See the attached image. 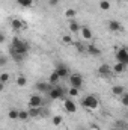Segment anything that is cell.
<instances>
[{
  "mask_svg": "<svg viewBox=\"0 0 128 130\" xmlns=\"http://www.w3.org/2000/svg\"><path fill=\"white\" fill-rule=\"evenodd\" d=\"M9 50H14V52H17V53H21V55L27 56V53H29V50H30V45H29L27 41H23V39H20L18 36H14Z\"/></svg>",
  "mask_w": 128,
  "mask_h": 130,
  "instance_id": "6da1fadb",
  "label": "cell"
},
{
  "mask_svg": "<svg viewBox=\"0 0 128 130\" xmlns=\"http://www.w3.org/2000/svg\"><path fill=\"white\" fill-rule=\"evenodd\" d=\"M81 106L86 107V109L94 110V109H96V107L99 106V101H98V98L94 97V95H86V97L81 100Z\"/></svg>",
  "mask_w": 128,
  "mask_h": 130,
  "instance_id": "7a4b0ae2",
  "label": "cell"
},
{
  "mask_svg": "<svg viewBox=\"0 0 128 130\" xmlns=\"http://www.w3.org/2000/svg\"><path fill=\"white\" fill-rule=\"evenodd\" d=\"M101 77H104V79H110V77H113V68H110V65L107 64H101L99 65V68H98V71H96Z\"/></svg>",
  "mask_w": 128,
  "mask_h": 130,
  "instance_id": "3957f363",
  "label": "cell"
},
{
  "mask_svg": "<svg viewBox=\"0 0 128 130\" xmlns=\"http://www.w3.org/2000/svg\"><path fill=\"white\" fill-rule=\"evenodd\" d=\"M69 83H71L72 88L80 89V88L83 86V76L78 74V73H72V74L69 76Z\"/></svg>",
  "mask_w": 128,
  "mask_h": 130,
  "instance_id": "277c9868",
  "label": "cell"
},
{
  "mask_svg": "<svg viewBox=\"0 0 128 130\" xmlns=\"http://www.w3.org/2000/svg\"><path fill=\"white\" fill-rule=\"evenodd\" d=\"M63 95H65V89L62 86H54L50 92H48V97L51 100H63Z\"/></svg>",
  "mask_w": 128,
  "mask_h": 130,
  "instance_id": "5b68a950",
  "label": "cell"
},
{
  "mask_svg": "<svg viewBox=\"0 0 128 130\" xmlns=\"http://www.w3.org/2000/svg\"><path fill=\"white\" fill-rule=\"evenodd\" d=\"M116 62H121V64H124L128 67V52H127L125 47L124 48H119L116 52Z\"/></svg>",
  "mask_w": 128,
  "mask_h": 130,
  "instance_id": "8992f818",
  "label": "cell"
},
{
  "mask_svg": "<svg viewBox=\"0 0 128 130\" xmlns=\"http://www.w3.org/2000/svg\"><path fill=\"white\" fill-rule=\"evenodd\" d=\"M35 88H36L39 92H45V94H48V92L54 88V85H51L50 82H36Z\"/></svg>",
  "mask_w": 128,
  "mask_h": 130,
  "instance_id": "52a82bcc",
  "label": "cell"
},
{
  "mask_svg": "<svg viewBox=\"0 0 128 130\" xmlns=\"http://www.w3.org/2000/svg\"><path fill=\"white\" fill-rule=\"evenodd\" d=\"M63 109L68 113H75L77 112V106H75V101H72V98H63Z\"/></svg>",
  "mask_w": 128,
  "mask_h": 130,
  "instance_id": "ba28073f",
  "label": "cell"
},
{
  "mask_svg": "<svg viewBox=\"0 0 128 130\" xmlns=\"http://www.w3.org/2000/svg\"><path fill=\"white\" fill-rule=\"evenodd\" d=\"M11 27L14 30H24L27 27V23L23 21V20H20V18H12L11 20Z\"/></svg>",
  "mask_w": 128,
  "mask_h": 130,
  "instance_id": "9c48e42d",
  "label": "cell"
},
{
  "mask_svg": "<svg viewBox=\"0 0 128 130\" xmlns=\"http://www.w3.org/2000/svg\"><path fill=\"white\" fill-rule=\"evenodd\" d=\"M27 104H29V107H42L44 100H42L41 95H32V97L29 98Z\"/></svg>",
  "mask_w": 128,
  "mask_h": 130,
  "instance_id": "30bf717a",
  "label": "cell"
},
{
  "mask_svg": "<svg viewBox=\"0 0 128 130\" xmlns=\"http://www.w3.org/2000/svg\"><path fill=\"white\" fill-rule=\"evenodd\" d=\"M59 76H60V79H65V77H69L71 74H69V70H68V67L65 64H59L56 67V70H54Z\"/></svg>",
  "mask_w": 128,
  "mask_h": 130,
  "instance_id": "8fae6325",
  "label": "cell"
},
{
  "mask_svg": "<svg viewBox=\"0 0 128 130\" xmlns=\"http://www.w3.org/2000/svg\"><path fill=\"white\" fill-rule=\"evenodd\" d=\"M109 30L110 32H122L124 30V26L119 21H116V20H110L109 21Z\"/></svg>",
  "mask_w": 128,
  "mask_h": 130,
  "instance_id": "7c38bea8",
  "label": "cell"
},
{
  "mask_svg": "<svg viewBox=\"0 0 128 130\" xmlns=\"http://www.w3.org/2000/svg\"><path fill=\"white\" fill-rule=\"evenodd\" d=\"M86 53H89L91 56H99L101 55V48L96 47L95 44H91V45L86 47Z\"/></svg>",
  "mask_w": 128,
  "mask_h": 130,
  "instance_id": "4fadbf2b",
  "label": "cell"
},
{
  "mask_svg": "<svg viewBox=\"0 0 128 130\" xmlns=\"http://www.w3.org/2000/svg\"><path fill=\"white\" fill-rule=\"evenodd\" d=\"M112 94L118 95V97H122L125 94V88L122 85H115V86H112Z\"/></svg>",
  "mask_w": 128,
  "mask_h": 130,
  "instance_id": "5bb4252c",
  "label": "cell"
},
{
  "mask_svg": "<svg viewBox=\"0 0 128 130\" xmlns=\"http://www.w3.org/2000/svg\"><path fill=\"white\" fill-rule=\"evenodd\" d=\"M9 55H11L12 61H15V62H23V61L26 59V56H24V55L17 53V52H14V50H9Z\"/></svg>",
  "mask_w": 128,
  "mask_h": 130,
  "instance_id": "9a60e30c",
  "label": "cell"
},
{
  "mask_svg": "<svg viewBox=\"0 0 128 130\" xmlns=\"http://www.w3.org/2000/svg\"><path fill=\"white\" fill-rule=\"evenodd\" d=\"M29 115L30 118H38L42 115V107H29Z\"/></svg>",
  "mask_w": 128,
  "mask_h": 130,
  "instance_id": "2e32d148",
  "label": "cell"
},
{
  "mask_svg": "<svg viewBox=\"0 0 128 130\" xmlns=\"http://www.w3.org/2000/svg\"><path fill=\"white\" fill-rule=\"evenodd\" d=\"M113 126L118 127V129H121V130H128V121L127 120H116L113 123Z\"/></svg>",
  "mask_w": 128,
  "mask_h": 130,
  "instance_id": "e0dca14e",
  "label": "cell"
},
{
  "mask_svg": "<svg viewBox=\"0 0 128 130\" xmlns=\"http://www.w3.org/2000/svg\"><path fill=\"white\" fill-rule=\"evenodd\" d=\"M125 70H127V65L121 64V62H116V65H113V73L115 74H122Z\"/></svg>",
  "mask_w": 128,
  "mask_h": 130,
  "instance_id": "ac0fdd59",
  "label": "cell"
},
{
  "mask_svg": "<svg viewBox=\"0 0 128 130\" xmlns=\"http://www.w3.org/2000/svg\"><path fill=\"white\" fill-rule=\"evenodd\" d=\"M59 80H60V76H59L56 71H53V73L50 74V77H48V82H50L51 85H54V86L57 85V82H59Z\"/></svg>",
  "mask_w": 128,
  "mask_h": 130,
  "instance_id": "d6986e66",
  "label": "cell"
},
{
  "mask_svg": "<svg viewBox=\"0 0 128 130\" xmlns=\"http://www.w3.org/2000/svg\"><path fill=\"white\" fill-rule=\"evenodd\" d=\"M81 36H83V39H92V30L89 29V27H81Z\"/></svg>",
  "mask_w": 128,
  "mask_h": 130,
  "instance_id": "ffe728a7",
  "label": "cell"
},
{
  "mask_svg": "<svg viewBox=\"0 0 128 130\" xmlns=\"http://www.w3.org/2000/svg\"><path fill=\"white\" fill-rule=\"evenodd\" d=\"M69 30L72 33H77V32H81V27L78 26L77 21H71V23H69Z\"/></svg>",
  "mask_w": 128,
  "mask_h": 130,
  "instance_id": "44dd1931",
  "label": "cell"
},
{
  "mask_svg": "<svg viewBox=\"0 0 128 130\" xmlns=\"http://www.w3.org/2000/svg\"><path fill=\"white\" fill-rule=\"evenodd\" d=\"M8 117H9L11 120H17V118H20V110H17V109H11L9 113H8Z\"/></svg>",
  "mask_w": 128,
  "mask_h": 130,
  "instance_id": "7402d4cb",
  "label": "cell"
},
{
  "mask_svg": "<svg viewBox=\"0 0 128 130\" xmlns=\"http://www.w3.org/2000/svg\"><path fill=\"white\" fill-rule=\"evenodd\" d=\"M17 3H18L20 6H23V8H30L33 5L32 0H17Z\"/></svg>",
  "mask_w": 128,
  "mask_h": 130,
  "instance_id": "603a6c76",
  "label": "cell"
},
{
  "mask_svg": "<svg viewBox=\"0 0 128 130\" xmlns=\"http://www.w3.org/2000/svg\"><path fill=\"white\" fill-rule=\"evenodd\" d=\"M99 8H101L102 11H109V9H110V2H109V0H101V2H99Z\"/></svg>",
  "mask_w": 128,
  "mask_h": 130,
  "instance_id": "cb8c5ba5",
  "label": "cell"
},
{
  "mask_svg": "<svg viewBox=\"0 0 128 130\" xmlns=\"http://www.w3.org/2000/svg\"><path fill=\"white\" fill-rule=\"evenodd\" d=\"M17 85H18V86H26V85H27V79H26L24 76H18V77H17Z\"/></svg>",
  "mask_w": 128,
  "mask_h": 130,
  "instance_id": "d4e9b609",
  "label": "cell"
},
{
  "mask_svg": "<svg viewBox=\"0 0 128 130\" xmlns=\"http://www.w3.org/2000/svg\"><path fill=\"white\" fill-rule=\"evenodd\" d=\"M62 123H63V118L60 115H54L53 117V126H60Z\"/></svg>",
  "mask_w": 128,
  "mask_h": 130,
  "instance_id": "484cf974",
  "label": "cell"
},
{
  "mask_svg": "<svg viewBox=\"0 0 128 130\" xmlns=\"http://www.w3.org/2000/svg\"><path fill=\"white\" fill-rule=\"evenodd\" d=\"M62 42H63L65 45H71V44H74V42H72V38H71L69 35H63V36H62Z\"/></svg>",
  "mask_w": 128,
  "mask_h": 130,
  "instance_id": "4316f807",
  "label": "cell"
},
{
  "mask_svg": "<svg viewBox=\"0 0 128 130\" xmlns=\"http://www.w3.org/2000/svg\"><path fill=\"white\" fill-rule=\"evenodd\" d=\"M29 118H30V115H29V110H20V120L26 121V120H29Z\"/></svg>",
  "mask_w": 128,
  "mask_h": 130,
  "instance_id": "83f0119b",
  "label": "cell"
},
{
  "mask_svg": "<svg viewBox=\"0 0 128 130\" xmlns=\"http://www.w3.org/2000/svg\"><path fill=\"white\" fill-rule=\"evenodd\" d=\"M68 95H69L71 98L77 97V95H78V89H77V88H72V86H71V89H68Z\"/></svg>",
  "mask_w": 128,
  "mask_h": 130,
  "instance_id": "f1b7e54d",
  "label": "cell"
},
{
  "mask_svg": "<svg viewBox=\"0 0 128 130\" xmlns=\"http://www.w3.org/2000/svg\"><path fill=\"white\" fill-rule=\"evenodd\" d=\"M74 45H75V48L78 50V53H84V52H86V47H84L81 42H74Z\"/></svg>",
  "mask_w": 128,
  "mask_h": 130,
  "instance_id": "f546056e",
  "label": "cell"
},
{
  "mask_svg": "<svg viewBox=\"0 0 128 130\" xmlns=\"http://www.w3.org/2000/svg\"><path fill=\"white\" fill-rule=\"evenodd\" d=\"M9 77H11L9 73H2L0 74V82L2 83H6V82H9Z\"/></svg>",
  "mask_w": 128,
  "mask_h": 130,
  "instance_id": "4dcf8cb0",
  "label": "cell"
},
{
  "mask_svg": "<svg viewBox=\"0 0 128 130\" xmlns=\"http://www.w3.org/2000/svg\"><path fill=\"white\" fill-rule=\"evenodd\" d=\"M65 17L66 18H74L75 17V11L74 9H66L65 11Z\"/></svg>",
  "mask_w": 128,
  "mask_h": 130,
  "instance_id": "1f68e13d",
  "label": "cell"
},
{
  "mask_svg": "<svg viewBox=\"0 0 128 130\" xmlns=\"http://www.w3.org/2000/svg\"><path fill=\"white\" fill-rule=\"evenodd\" d=\"M121 104H122V106H125V107H128V92H127V94H124V95L121 97Z\"/></svg>",
  "mask_w": 128,
  "mask_h": 130,
  "instance_id": "d6a6232c",
  "label": "cell"
},
{
  "mask_svg": "<svg viewBox=\"0 0 128 130\" xmlns=\"http://www.w3.org/2000/svg\"><path fill=\"white\" fill-rule=\"evenodd\" d=\"M8 62V58H6V55H2L0 56V67H5Z\"/></svg>",
  "mask_w": 128,
  "mask_h": 130,
  "instance_id": "836d02e7",
  "label": "cell"
},
{
  "mask_svg": "<svg viewBox=\"0 0 128 130\" xmlns=\"http://www.w3.org/2000/svg\"><path fill=\"white\" fill-rule=\"evenodd\" d=\"M48 5H50L51 8H56V6L59 5V0H48Z\"/></svg>",
  "mask_w": 128,
  "mask_h": 130,
  "instance_id": "e575fe53",
  "label": "cell"
},
{
  "mask_svg": "<svg viewBox=\"0 0 128 130\" xmlns=\"http://www.w3.org/2000/svg\"><path fill=\"white\" fill-rule=\"evenodd\" d=\"M89 130H101V129H99L96 124H91V126H89Z\"/></svg>",
  "mask_w": 128,
  "mask_h": 130,
  "instance_id": "d590c367",
  "label": "cell"
},
{
  "mask_svg": "<svg viewBox=\"0 0 128 130\" xmlns=\"http://www.w3.org/2000/svg\"><path fill=\"white\" fill-rule=\"evenodd\" d=\"M0 42H5V33L0 35Z\"/></svg>",
  "mask_w": 128,
  "mask_h": 130,
  "instance_id": "8d00e7d4",
  "label": "cell"
},
{
  "mask_svg": "<svg viewBox=\"0 0 128 130\" xmlns=\"http://www.w3.org/2000/svg\"><path fill=\"white\" fill-rule=\"evenodd\" d=\"M110 130H121V129H118V127H115V126H112V129Z\"/></svg>",
  "mask_w": 128,
  "mask_h": 130,
  "instance_id": "74e56055",
  "label": "cell"
},
{
  "mask_svg": "<svg viewBox=\"0 0 128 130\" xmlns=\"http://www.w3.org/2000/svg\"><path fill=\"white\" fill-rule=\"evenodd\" d=\"M125 120H127V121H128V112H127V113H125Z\"/></svg>",
  "mask_w": 128,
  "mask_h": 130,
  "instance_id": "f35d334b",
  "label": "cell"
},
{
  "mask_svg": "<svg viewBox=\"0 0 128 130\" xmlns=\"http://www.w3.org/2000/svg\"><path fill=\"white\" fill-rule=\"evenodd\" d=\"M125 48H127V52H128V45H127V47H125Z\"/></svg>",
  "mask_w": 128,
  "mask_h": 130,
  "instance_id": "ab89813d",
  "label": "cell"
}]
</instances>
